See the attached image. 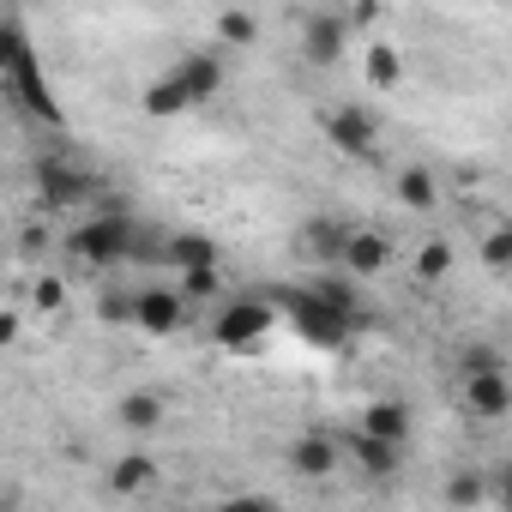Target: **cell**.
I'll use <instances>...</instances> for the list:
<instances>
[{
  "mask_svg": "<svg viewBox=\"0 0 512 512\" xmlns=\"http://www.w3.org/2000/svg\"><path fill=\"white\" fill-rule=\"evenodd\" d=\"M139 109H145L151 121H169V115H187L193 103H187V91L175 85V73H163V79H151V85H145V97H139Z\"/></svg>",
  "mask_w": 512,
  "mask_h": 512,
  "instance_id": "17",
  "label": "cell"
},
{
  "mask_svg": "<svg viewBox=\"0 0 512 512\" xmlns=\"http://www.w3.org/2000/svg\"><path fill=\"white\" fill-rule=\"evenodd\" d=\"M344 43H350L344 13H308V19H302V61L338 67V61H344Z\"/></svg>",
  "mask_w": 512,
  "mask_h": 512,
  "instance_id": "8",
  "label": "cell"
},
{
  "mask_svg": "<svg viewBox=\"0 0 512 512\" xmlns=\"http://www.w3.org/2000/svg\"><path fill=\"white\" fill-rule=\"evenodd\" d=\"M482 260H488L494 272H506V266H512V229H506V223H494V229L482 235Z\"/></svg>",
  "mask_w": 512,
  "mask_h": 512,
  "instance_id": "28",
  "label": "cell"
},
{
  "mask_svg": "<svg viewBox=\"0 0 512 512\" xmlns=\"http://www.w3.org/2000/svg\"><path fill=\"white\" fill-rule=\"evenodd\" d=\"M308 296H314L320 308H332L338 320H356V290H350V278H320Z\"/></svg>",
  "mask_w": 512,
  "mask_h": 512,
  "instance_id": "23",
  "label": "cell"
},
{
  "mask_svg": "<svg viewBox=\"0 0 512 512\" xmlns=\"http://www.w3.org/2000/svg\"><path fill=\"white\" fill-rule=\"evenodd\" d=\"M488 494V476L482 470H452L446 476V506H476Z\"/></svg>",
  "mask_w": 512,
  "mask_h": 512,
  "instance_id": "24",
  "label": "cell"
},
{
  "mask_svg": "<svg viewBox=\"0 0 512 512\" xmlns=\"http://www.w3.org/2000/svg\"><path fill=\"white\" fill-rule=\"evenodd\" d=\"M217 512H284V506H278V494H223Z\"/></svg>",
  "mask_w": 512,
  "mask_h": 512,
  "instance_id": "29",
  "label": "cell"
},
{
  "mask_svg": "<svg viewBox=\"0 0 512 512\" xmlns=\"http://www.w3.org/2000/svg\"><path fill=\"white\" fill-rule=\"evenodd\" d=\"M344 25L368 31V25H380V7H374V0H362V7H350V13H344Z\"/></svg>",
  "mask_w": 512,
  "mask_h": 512,
  "instance_id": "31",
  "label": "cell"
},
{
  "mask_svg": "<svg viewBox=\"0 0 512 512\" xmlns=\"http://www.w3.org/2000/svg\"><path fill=\"white\" fill-rule=\"evenodd\" d=\"M163 260H169L175 272H193V266H223V260H217V247H211V235H193V229H187V235H175V241L163 247Z\"/></svg>",
  "mask_w": 512,
  "mask_h": 512,
  "instance_id": "18",
  "label": "cell"
},
{
  "mask_svg": "<svg viewBox=\"0 0 512 512\" xmlns=\"http://www.w3.org/2000/svg\"><path fill=\"white\" fill-rule=\"evenodd\" d=\"M464 410H470L476 422H500V416H512V374H506V362H500V368H476V374H464Z\"/></svg>",
  "mask_w": 512,
  "mask_h": 512,
  "instance_id": "6",
  "label": "cell"
},
{
  "mask_svg": "<svg viewBox=\"0 0 512 512\" xmlns=\"http://www.w3.org/2000/svg\"><path fill=\"white\" fill-rule=\"evenodd\" d=\"M31 308H37V314H61V308H67V278L43 272V278L31 284Z\"/></svg>",
  "mask_w": 512,
  "mask_h": 512,
  "instance_id": "26",
  "label": "cell"
},
{
  "mask_svg": "<svg viewBox=\"0 0 512 512\" xmlns=\"http://www.w3.org/2000/svg\"><path fill=\"white\" fill-rule=\"evenodd\" d=\"M320 127H326V139H332L338 157H374V151H380V121H374L362 103H338V109H326Z\"/></svg>",
  "mask_w": 512,
  "mask_h": 512,
  "instance_id": "2",
  "label": "cell"
},
{
  "mask_svg": "<svg viewBox=\"0 0 512 512\" xmlns=\"http://www.w3.org/2000/svg\"><path fill=\"white\" fill-rule=\"evenodd\" d=\"M446 272H452V247H446V241H428V247L416 253V278H422V284H440Z\"/></svg>",
  "mask_w": 512,
  "mask_h": 512,
  "instance_id": "25",
  "label": "cell"
},
{
  "mask_svg": "<svg viewBox=\"0 0 512 512\" xmlns=\"http://www.w3.org/2000/svg\"><path fill=\"white\" fill-rule=\"evenodd\" d=\"M344 235H350L344 223L320 217V223H308V229H302V247H308V253H320V260H338V253H344Z\"/></svg>",
  "mask_w": 512,
  "mask_h": 512,
  "instance_id": "22",
  "label": "cell"
},
{
  "mask_svg": "<svg viewBox=\"0 0 512 512\" xmlns=\"http://www.w3.org/2000/svg\"><path fill=\"white\" fill-rule=\"evenodd\" d=\"M338 266H344L350 278H380V272L392 266V235H386V229H350Z\"/></svg>",
  "mask_w": 512,
  "mask_h": 512,
  "instance_id": "9",
  "label": "cell"
},
{
  "mask_svg": "<svg viewBox=\"0 0 512 512\" xmlns=\"http://www.w3.org/2000/svg\"><path fill=\"white\" fill-rule=\"evenodd\" d=\"M31 49V37H25V25L19 19H0V73H13V61Z\"/></svg>",
  "mask_w": 512,
  "mask_h": 512,
  "instance_id": "27",
  "label": "cell"
},
{
  "mask_svg": "<svg viewBox=\"0 0 512 512\" xmlns=\"http://www.w3.org/2000/svg\"><path fill=\"white\" fill-rule=\"evenodd\" d=\"M115 416H121V428H127V434H151V428L163 422V398H157V392H127Z\"/></svg>",
  "mask_w": 512,
  "mask_h": 512,
  "instance_id": "19",
  "label": "cell"
},
{
  "mask_svg": "<svg viewBox=\"0 0 512 512\" xmlns=\"http://www.w3.org/2000/svg\"><path fill=\"white\" fill-rule=\"evenodd\" d=\"M290 314H296V332H302L308 344H326V350H338V344H344V332H350V320H338L332 308H320L308 290L290 302Z\"/></svg>",
  "mask_w": 512,
  "mask_h": 512,
  "instance_id": "12",
  "label": "cell"
},
{
  "mask_svg": "<svg viewBox=\"0 0 512 512\" xmlns=\"http://www.w3.org/2000/svg\"><path fill=\"white\" fill-rule=\"evenodd\" d=\"M169 73H175V85L187 91V103H193V109H199V103H211V97L223 91V55H217V49L181 55V61H175Z\"/></svg>",
  "mask_w": 512,
  "mask_h": 512,
  "instance_id": "10",
  "label": "cell"
},
{
  "mask_svg": "<svg viewBox=\"0 0 512 512\" xmlns=\"http://www.w3.org/2000/svg\"><path fill=\"white\" fill-rule=\"evenodd\" d=\"M253 37H260V19H253V13H241V7L217 13V43H223V49H247Z\"/></svg>",
  "mask_w": 512,
  "mask_h": 512,
  "instance_id": "21",
  "label": "cell"
},
{
  "mask_svg": "<svg viewBox=\"0 0 512 512\" xmlns=\"http://www.w3.org/2000/svg\"><path fill=\"white\" fill-rule=\"evenodd\" d=\"M25 338V314L19 308H0V350H13Z\"/></svg>",
  "mask_w": 512,
  "mask_h": 512,
  "instance_id": "30",
  "label": "cell"
},
{
  "mask_svg": "<svg viewBox=\"0 0 512 512\" xmlns=\"http://www.w3.org/2000/svg\"><path fill=\"white\" fill-rule=\"evenodd\" d=\"M91 175L79 169V163H61V157H43L37 163V199L49 205V211H79L85 199H91Z\"/></svg>",
  "mask_w": 512,
  "mask_h": 512,
  "instance_id": "5",
  "label": "cell"
},
{
  "mask_svg": "<svg viewBox=\"0 0 512 512\" xmlns=\"http://www.w3.org/2000/svg\"><path fill=\"white\" fill-rule=\"evenodd\" d=\"M398 79H404L398 49H392V43H368V85H374V91H392Z\"/></svg>",
  "mask_w": 512,
  "mask_h": 512,
  "instance_id": "20",
  "label": "cell"
},
{
  "mask_svg": "<svg viewBox=\"0 0 512 512\" xmlns=\"http://www.w3.org/2000/svg\"><path fill=\"white\" fill-rule=\"evenodd\" d=\"M67 253H73V260H85V266H97V272H109V266H121L127 253H133V223L121 211L79 217L67 229Z\"/></svg>",
  "mask_w": 512,
  "mask_h": 512,
  "instance_id": "1",
  "label": "cell"
},
{
  "mask_svg": "<svg viewBox=\"0 0 512 512\" xmlns=\"http://www.w3.org/2000/svg\"><path fill=\"white\" fill-rule=\"evenodd\" d=\"M272 326H278V314H272L266 302H223L211 338H217L223 350H253L260 338H272Z\"/></svg>",
  "mask_w": 512,
  "mask_h": 512,
  "instance_id": "3",
  "label": "cell"
},
{
  "mask_svg": "<svg viewBox=\"0 0 512 512\" xmlns=\"http://www.w3.org/2000/svg\"><path fill=\"white\" fill-rule=\"evenodd\" d=\"M19 247H25V253L49 247V229H43V223H25V229H19Z\"/></svg>",
  "mask_w": 512,
  "mask_h": 512,
  "instance_id": "32",
  "label": "cell"
},
{
  "mask_svg": "<svg viewBox=\"0 0 512 512\" xmlns=\"http://www.w3.org/2000/svg\"><path fill=\"white\" fill-rule=\"evenodd\" d=\"M338 464H344L338 434L308 428V434H296V440H290V470H296L302 482H332V476H338Z\"/></svg>",
  "mask_w": 512,
  "mask_h": 512,
  "instance_id": "7",
  "label": "cell"
},
{
  "mask_svg": "<svg viewBox=\"0 0 512 512\" xmlns=\"http://www.w3.org/2000/svg\"><path fill=\"white\" fill-rule=\"evenodd\" d=\"M338 446H344V452L362 464V476H374V482L392 476V470H398V452H404V446H380V440H368V434H344Z\"/></svg>",
  "mask_w": 512,
  "mask_h": 512,
  "instance_id": "16",
  "label": "cell"
},
{
  "mask_svg": "<svg viewBox=\"0 0 512 512\" xmlns=\"http://www.w3.org/2000/svg\"><path fill=\"white\" fill-rule=\"evenodd\" d=\"M392 193H398L404 211H434V205H440V175H434L428 163H404L398 181H392Z\"/></svg>",
  "mask_w": 512,
  "mask_h": 512,
  "instance_id": "13",
  "label": "cell"
},
{
  "mask_svg": "<svg viewBox=\"0 0 512 512\" xmlns=\"http://www.w3.org/2000/svg\"><path fill=\"white\" fill-rule=\"evenodd\" d=\"M151 482H157V458H145V452H127V458L109 464V494H121V500L145 494Z\"/></svg>",
  "mask_w": 512,
  "mask_h": 512,
  "instance_id": "15",
  "label": "cell"
},
{
  "mask_svg": "<svg viewBox=\"0 0 512 512\" xmlns=\"http://www.w3.org/2000/svg\"><path fill=\"white\" fill-rule=\"evenodd\" d=\"M410 428H416V416H410V404H398V398H374V404L362 410V422H356V434H368V440H380V446H404Z\"/></svg>",
  "mask_w": 512,
  "mask_h": 512,
  "instance_id": "11",
  "label": "cell"
},
{
  "mask_svg": "<svg viewBox=\"0 0 512 512\" xmlns=\"http://www.w3.org/2000/svg\"><path fill=\"white\" fill-rule=\"evenodd\" d=\"M139 338H175L181 326H187V308H181V296L169 290V284H145L139 296H133V320H127Z\"/></svg>",
  "mask_w": 512,
  "mask_h": 512,
  "instance_id": "4",
  "label": "cell"
},
{
  "mask_svg": "<svg viewBox=\"0 0 512 512\" xmlns=\"http://www.w3.org/2000/svg\"><path fill=\"white\" fill-rule=\"evenodd\" d=\"M169 290L181 296V308H205V302H223L229 278H223V266H193V272H175Z\"/></svg>",
  "mask_w": 512,
  "mask_h": 512,
  "instance_id": "14",
  "label": "cell"
}]
</instances>
